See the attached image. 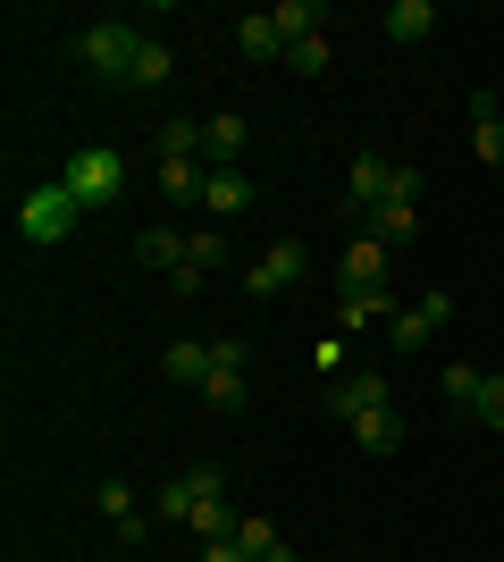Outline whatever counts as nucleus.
Wrapping results in <instances>:
<instances>
[{"mask_svg":"<svg viewBox=\"0 0 504 562\" xmlns=\"http://www.w3.org/2000/svg\"><path fill=\"white\" fill-rule=\"evenodd\" d=\"M144 43H152L144 25H126V18H93L85 34H76V59H85V68H93L110 93H126V76H135V59H144Z\"/></svg>","mask_w":504,"mask_h":562,"instance_id":"obj_1","label":"nucleus"},{"mask_svg":"<svg viewBox=\"0 0 504 562\" xmlns=\"http://www.w3.org/2000/svg\"><path fill=\"white\" fill-rule=\"evenodd\" d=\"M59 186H68L85 211H110V202L126 193V160L119 151H76V160L59 168Z\"/></svg>","mask_w":504,"mask_h":562,"instance_id":"obj_2","label":"nucleus"},{"mask_svg":"<svg viewBox=\"0 0 504 562\" xmlns=\"http://www.w3.org/2000/svg\"><path fill=\"white\" fill-rule=\"evenodd\" d=\"M76 218H85V202H76L68 186H34V193H25V211H18V227H25V244H59Z\"/></svg>","mask_w":504,"mask_h":562,"instance_id":"obj_3","label":"nucleus"},{"mask_svg":"<svg viewBox=\"0 0 504 562\" xmlns=\"http://www.w3.org/2000/svg\"><path fill=\"white\" fill-rule=\"evenodd\" d=\"M211 495H227V479H219V462H193L186 479H168L152 495V520H193V504H211Z\"/></svg>","mask_w":504,"mask_h":562,"instance_id":"obj_4","label":"nucleus"},{"mask_svg":"<svg viewBox=\"0 0 504 562\" xmlns=\"http://www.w3.org/2000/svg\"><path fill=\"white\" fill-rule=\"evenodd\" d=\"M328 412L354 428V420H370V412H395V395H387L379 370H354V378H328Z\"/></svg>","mask_w":504,"mask_h":562,"instance_id":"obj_5","label":"nucleus"},{"mask_svg":"<svg viewBox=\"0 0 504 562\" xmlns=\"http://www.w3.org/2000/svg\"><path fill=\"white\" fill-rule=\"evenodd\" d=\"M387 186H395V160H379V151H361L354 160V177H345V218H354V235H361V218L387 202Z\"/></svg>","mask_w":504,"mask_h":562,"instance_id":"obj_6","label":"nucleus"},{"mask_svg":"<svg viewBox=\"0 0 504 562\" xmlns=\"http://www.w3.org/2000/svg\"><path fill=\"white\" fill-rule=\"evenodd\" d=\"M202 403H211V412H244V345H236V336H219V345H211Z\"/></svg>","mask_w":504,"mask_h":562,"instance_id":"obj_7","label":"nucleus"},{"mask_svg":"<svg viewBox=\"0 0 504 562\" xmlns=\"http://www.w3.org/2000/svg\"><path fill=\"white\" fill-rule=\"evenodd\" d=\"M336 285H345V294H387V244L379 235H354V244H345Z\"/></svg>","mask_w":504,"mask_h":562,"instance_id":"obj_8","label":"nucleus"},{"mask_svg":"<svg viewBox=\"0 0 504 562\" xmlns=\"http://www.w3.org/2000/svg\"><path fill=\"white\" fill-rule=\"evenodd\" d=\"M219 260H227V235H219V227H193V235H186V260L168 269V285H177V294H202Z\"/></svg>","mask_w":504,"mask_h":562,"instance_id":"obj_9","label":"nucleus"},{"mask_svg":"<svg viewBox=\"0 0 504 562\" xmlns=\"http://www.w3.org/2000/svg\"><path fill=\"white\" fill-rule=\"evenodd\" d=\"M446 311H455L446 294H421L412 311H395V319H387V345H395V352H421L437 328H446Z\"/></svg>","mask_w":504,"mask_h":562,"instance_id":"obj_10","label":"nucleus"},{"mask_svg":"<svg viewBox=\"0 0 504 562\" xmlns=\"http://www.w3.org/2000/svg\"><path fill=\"white\" fill-rule=\"evenodd\" d=\"M294 278H303V244H269V252L253 260V278H244V294H253V303H269V294H287Z\"/></svg>","mask_w":504,"mask_h":562,"instance_id":"obj_11","label":"nucleus"},{"mask_svg":"<svg viewBox=\"0 0 504 562\" xmlns=\"http://www.w3.org/2000/svg\"><path fill=\"white\" fill-rule=\"evenodd\" d=\"M361 235H379L387 252H404L412 235H421V202H379V211L361 218Z\"/></svg>","mask_w":504,"mask_h":562,"instance_id":"obj_12","label":"nucleus"},{"mask_svg":"<svg viewBox=\"0 0 504 562\" xmlns=\"http://www.w3.org/2000/svg\"><path fill=\"white\" fill-rule=\"evenodd\" d=\"M244 135H253V126H244L236 110H219V117H202V160H211V168H236Z\"/></svg>","mask_w":504,"mask_h":562,"instance_id":"obj_13","label":"nucleus"},{"mask_svg":"<svg viewBox=\"0 0 504 562\" xmlns=\"http://www.w3.org/2000/svg\"><path fill=\"white\" fill-rule=\"evenodd\" d=\"M244 202H253V177H244V168H211V177H202V211L211 218H236Z\"/></svg>","mask_w":504,"mask_h":562,"instance_id":"obj_14","label":"nucleus"},{"mask_svg":"<svg viewBox=\"0 0 504 562\" xmlns=\"http://www.w3.org/2000/svg\"><path fill=\"white\" fill-rule=\"evenodd\" d=\"M236 50H244V59H287V34H278V18H269V9L236 18Z\"/></svg>","mask_w":504,"mask_h":562,"instance_id":"obj_15","label":"nucleus"},{"mask_svg":"<svg viewBox=\"0 0 504 562\" xmlns=\"http://www.w3.org/2000/svg\"><path fill=\"white\" fill-rule=\"evenodd\" d=\"M387 43H429V25H437V9L429 0H395V9H387Z\"/></svg>","mask_w":504,"mask_h":562,"instance_id":"obj_16","label":"nucleus"},{"mask_svg":"<svg viewBox=\"0 0 504 562\" xmlns=\"http://www.w3.org/2000/svg\"><path fill=\"white\" fill-rule=\"evenodd\" d=\"M160 370L177 378V386H202V378H211V345H193V336H177V345L160 352Z\"/></svg>","mask_w":504,"mask_h":562,"instance_id":"obj_17","label":"nucleus"},{"mask_svg":"<svg viewBox=\"0 0 504 562\" xmlns=\"http://www.w3.org/2000/svg\"><path fill=\"white\" fill-rule=\"evenodd\" d=\"M269 18H278V34H287V43H312L320 25H328V0H287V9H269Z\"/></svg>","mask_w":504,"mask_h":562,"instance_id":"obj_18","label":"nucleus"},{"mask_svg":"<svg viewBox=\"0 0 504 562\" xmlns=\"http://www.w3.org/2000/svg\"><path fill=\"white\" fill-rule=\"evenodd\" d=\"M354 446L361 453H395V446H404V412H370V420H354Z\"/></svg>","mask_w":504,"mask_h":562,"instance_id":"obj_19","label":"nucleus"},{"mask_svg":"<svg viewBox=\"0 0 504 562\" xmlns=\"http://www.w3.org/2000/svg\"><path fill=\"white\" fill-rule=\"evenodd\" d=\"M202 177H211L202 160H160V193L177 202V211H186V202H202Z\"/></svg>","mask_w":504,"mask_h":562,"instance_id":"obj_20","label":"nucleus"},{"mask_svg":"<svg viewBox=\"0 0 504 562\" xmlns=\"http://www.w3.org/2000/svg\"><path fill=\"white\" fill-rule=\"evenodd\" d=\"M135 260H144V269H177V260H186V235L177 227H144L135 235Z\"/></svg>","mask_w":504,"mask_h":562,"instance_id":"obj_21","label":"nucleus"},{"mask_svg":"<svg viewBox=\"0 0 504 562\" xmlns=\"http://www.w3.org/2000/svg\"><path fill=\"white\" fill-rule=\"evenodd\" d=\"M379 319H395V294H345L336 303V328H379Z\"/></svg>","mask_w":504,"mask_h":562,"instance_id":"obj_22","label":"nucleus"},{"mask_svg":"<svg viewBox=\"0 0 504 562\" xmlns=\"http://www.w3.org/2000/svg\"><path fill=\"white\" fill-rule=\"evenodd\" d=\"M236 504H227V495H211V504H193V520H186V529H193V538H202V546H211V538H236Z\"/></svg>","mask_w":504,"mask_h":562,"instance_id":"obj_23","label":"nucleus"},{"mask_svg":"<svg viewBox=\"0 0 504 562\" xmlns=\"http://www.w3.org/2000/svg\"><path fill=\"white\" fill-rule=\"evenodd\" d=\"M160 160H202V117H168L160 126Z\"/></svg>","mask_w":504,"mask_h":562,"instance_id":"obj_24","label":"nucleus"},{"mask_svg":"<svg viewBox=\"0 0 504 562\" xmlns=\"http://www.w3.org/2000/svg\"><path fill=\"white\" fill-rule=\"evenodd\" d=\"M471 151H480L488 168H504V117L496 110H471Z\"/></svg>","mask_w":504,"mask_h":562,"instance_id":"obj_25","label":"nucleus"},{"mask_svg":"<svg viewBox=\"0 0 504 562\" xmlns=\"http://www.w3.org/2000/svg\"><path fill=\"white\" fill-rule=\"evenodd\" d=\"M236 546H244V554H253V562H261V554H278V546H287V538H278V529H269L261 513H244V520H236Z\"/></svg>","mask_w":504,"mask_h":562,"instance_id":"obj_26","label":"nucleus"},{"mask_svg":"<svg viewBox=\"0 0 504 562\" xmlns=\"http://www.w3.org/2000/svg\"><path fill=\"white\" fill-rule=\"evenodd\" d=\"M471 420H480V428H504V370H488V378H480V403H471Z\"/></svg>","mask_w":504,"mask_h":562,"instance_id":"obj_27","label":"nucleus"},{"mask_svg":"<svg viewBox=\"0 0 504 562\" xmlns=\"http://www.w3.org/2000/svg\"><path fill=\"white\" fill-rule=\"evenodd\" d=\"M446 403H455V412H471V403H480V370H471V361H455V370H446Z\"/></svg>","mask_w":504,"mask_h":562,"instance_id":"obj_28","label":"nucleus"},{"mask_svg":"<svg viewBox=\"0 0 504 562\" xmlns=\"http://www.w3.org/2000/svg\"><path fill=\"white\" fill-rule=\"evenodd\" d=\"M287 68H294V76H320V68H328V34H312V43H287Z\"/></svg>","mask_w":504,"mask_h":562,"instance_id":"obj_29","label":"nucleus"},{"mask_svg":"<svg viewBox=\"0 0 504 562\" xmlns=\"http://www.w3.org/2000/svg\"><path fill=\"white\" fill-rule=\"evenodd\" d=\"M93 504H101L110 520H126V513H135V487H126V479H101V487H93Z\"/></svg>","mask_w":504,"mask_h":562,"instance_id":"obj_30","label":"nucleus"},{"mask_svg":"<svg viewBox=\"0 0 504 562\" xmlns=\"http://www.w3.org/2000/svg\"><path fill=\"white\" fill-rule=\"evenodd\" d=\"M202 562H253V554H244L236 538H211V546H202Z\"/></svg>","mask_w":504,"mask_h":562,"instance_id":"obj_31","label":"nucleus"},{"mask_svg":"<svg viewBox=\"0 0 504 562\" xmlns=\"http://www.w3.org/2000/svg\"><path fill=\"white\" fill-rule=\"evenodd\" d=\"M261 562H294V546H278V554H261Z\"/></svg>","mask_w":504,"mask_h":562,"instance_id":"obj_32","label":"nucleus"}]
</instances>
